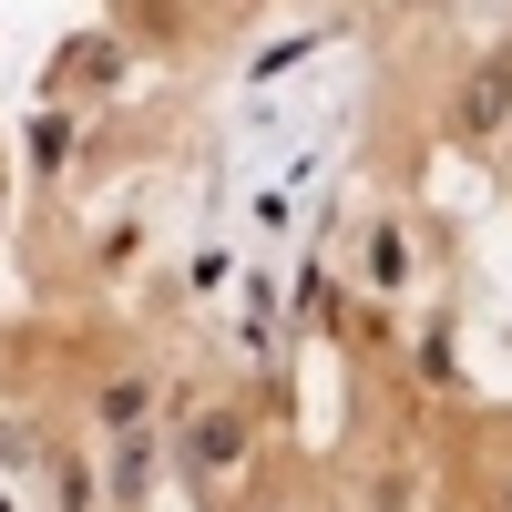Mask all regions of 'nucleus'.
<instances>
[{
  "instance_id": "f257e3e1",
  "label": "nucleus",
  "mask_w": 512,
  "mask_h": 512,
  "mask_svg": "<svg viewBox=\"0 0 512 512\" xmlns=\"http://www.w3.org/2000/svg\"><path fill=\"white\" fill-rule=\"evenodd\" d=\"M502 93H512V72L482 62V72H472V93H461V123H472V134H482V123H502Z\"/></svg>"
},
{
  "instance_id": "f03ea898",
  "label": "nucleus",
  "mask_w": 512,
  "mask_h": 512,
  "mask_svg": "<svg viewBox=\"0 0 512 512\" xmlns=\"http://www.w3.org/2000/svg\"><path fill=\"white\" fill-rule=\"evenodd\" d=\"M103 420H113V431H134V420H144V379H113V390H103Z\"/></svg>"
},
{
  "instance_id": "7ed1b4c3",
  "label": "nucleus",
  "mask_w": 512,
  "mask_h": 512,
  "mask_svg": "<svg viewBox=\"0 0 512 512\" xmlns=\"http://www.w3.org/2000/svg\"><path fill=\"white\" fill-rule=\"evenodd\" d=\"M502 512H512V482H502Z\"/></svg>"
}]
</instances>
